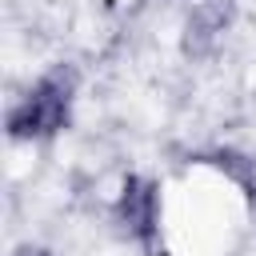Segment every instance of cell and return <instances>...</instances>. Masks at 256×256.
<instances>
[{
  "instance_id": "7a4b0ae2",
  "label": "cell",
  "mask_w": 256,
  "mask_h": 256,
  "mask_svg": "<svg viewBox=\"0 0 256 256\" xmlns=\"http://www.w3.org/2000/svg\"><path fill=\"white\" fill-rule=\"evenodd\" d=\"M120 216L128 224V232L136 236H152V224H156V196L148 184H128L124 196H120Z\"/></svg>"
},
{
  "instance_id": "6da1fadb",
  "label": "cell",
  "mask_w": 256,
  "mask_h": 256,
  "mask_svg": "<svg viewBox=\"0 0 256 256\" xmlns=\"http://www.w3.org/2000/svg\"><path fill=\"white\" fill-rule=\"evenodd\" d=\"M64 112H68V84L60 76H48L28 92L20 112H12V132L16 136H48L60 128Z\"/></svg>"
}]
</instances>
